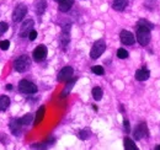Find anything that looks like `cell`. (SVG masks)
Listing matches in <instances>:
<instances>
[{"mask_svg": "<svg viewBox=\"0 0 160 150\" xmlns=\"http://www.w3.org/2000/svg\"><path fill=\"white\" fill-rule=\"evenodd\" d=\"M150 28L145 27V26H138L137 28V41L139 42L142 46H147L150 42Z\"/></svg>", "mask_w": 160, "mask_h": 150, "instance_id": "6da1fadb", "label": "cell"}, {"mask_svg": "<svg viewBox=\"0 0 160 150\" xmlns=\"http://www.w3.org/2000/svg\"><path fill=\"white\" fill-rule=\"evenodd\" d=\"M31 65V60L27 56H20L15 62H14V68L16 72L19 73H23L26 72Z\"/></svg>", "mask_w": 160, "mask_h": 150, "instance_id": "7a4b0ae2", "label": "cell"}, {"mask_svg": "<svg viewBox=\"0 0 160 150\" xmlns=\"http://www.w3.org/2000/svg\"><path fill=\"white\" fill-rule=\"evenodd\" d=\"M105 51H106V43H105V41L99 39V41H96V42L94 43V46H92V48H91V52H90V57H91L92 59H98L99 57H101V54H102Z\"/></svg>", "mask_w": 160, "mask_h": 150, "instance_id": "3957f363", "label": "cell"}, {"mask_svg": "<svg viewBox=\"0 0 160 150\" xmlns=\"http://www.w3.org/2000/svg\"><path fill=\"white\" fill-rule=\"evenodd\" d=\"M19 90L22 94H36L37 92V86L33 82L28 81V80H21L20 82H19Z\"/></svg>", "mask_w": 160, "mask_h": 150, "instance_id": "277c9868", "label": "cell"}, {"mask_svg": "<svg viewBox=\"0 0 160 150\" xmlns=\"http://www.w3.org/2000/svg\"><path fill=\"white\" fill-rule=\"evenodd\" d=\"M27 14V6L25 4H19L15 10H14V14H12V20L14 22H20L21 20L23 19Z\"/></svg>", "mask_w": 160, "mask_h": 150, "instance_id": "5b68a950", "label": "cell"}, {"mask_svg": "<svg viewBox=\"0 0 160 150\" xmlns=\"http://www.w3.org/2000/svg\"><path fill=\"white\" fill-rule=\"evenodd\" d=\"M47 53H48L47 47L43 46V44H40V46L36 47V49L33 51L32 56H33V59H35L36 62H41V60H43V59L47 57Z\"/></svg>", "mask_w": 160, "mask_h": 150, "instance_id": "8992f818", "label": "cell"}, {"mask_svg": "<svg viewBox=\"0 0 160 150\" xmlns=\"http://www.w3.org/2000/svg\"><path fill=\"white\" fill-rule=\"evenodd\" d=\"M120 37H121V42H122L123 44H127V46H132V44H134V42H136V38L133 36V33L129 32V31H127V30H123V31L121 32Z\"/></svg>", "mask_w": 160, "mask_h": 150, "instance_id": "52a82bcc", "label": "cell"}, {"mask_svg": "<svg viewBox=\"0 0 160 150\" xmlns=\"http://www.w3.org/2000/svg\"><path fill=\"white\" fill-rule=\"evenodd\" d=\"M33 25H35L33 20H31V19L26 20V21L21 25V27H20V32H19L20 37H26V36H28V32L32 30Z\"/></svg>", "mask_w": 160, "mask_h": 150, "instance_id": "ba28073f", "label": "cell"}, {"mask_svg": "<svg viewBox=\"0 0 160 150\" xmlns=\"http://www.w3.org/2000/svg\"><path fill=\"white\" fill-rule=\"evenodd\" d=\"M73 68L72 67H64L58 74V81H68L73 76Z\"/></svg>", "mask_w": 160, "mask_h": 150, "instance_id": "9c48e42d", "label": "cell"}, {"mask_svg": "<svg viewBox=\"0 0 160 150\" xmlns=\"http://www.w3.org/2000/svg\"><path fill=\"white\" fill-rule=\"evenodd\" d=\"M148 134H149V132H148L147 124L145 123H140L139 126L136 128V131H134V138L139 140L144 137H148Z\"/></svg>", "mask_w": 160, "mask_h": 150, "instance_id": "30bf717a", "label": "cell"}, {"mask_svg": "<svg viewBox=\"0 0 160 150\" xmlns=\"http://www.w3.org/2000/svg\"><path fill=\"white\" fill-rule=\"evenodd\" d=\"M21 127H22V123L19 118H12L10 121V131L12 134L15 135H19L21 132Z\"/></svg>", "mask_w": 160, "mask_h": 150, "instance_id": "8fae6325", "label": "cell"}, {"mask_svg": "<svg viewBox=\"0 0 160 150\" xmlns=\"http://www.w3.org/2000/svg\"><path fill=\"white\" fill-rule=\"evenodd\" d=\"M149 76H150V72H149L148 69H145V68L138 69V70L136 72V79H137L138 81H145V80L149 79Z\"/></svg>", "mask_w": 160, "mask_h": 150, "instance_id": "7c38bea8", "label": "cell"}, {"mask_svg": "<svg viewBox=\"0 0 160 150\" xmlns=\"http://www.w3.org/2000/svg\"><path fill=\"white\" fill-rule=\"evenodd\" d=\"M74 4V0H60L59 1V11L68 12Z\"/></svg>", "mask_w": 160, "mask_h": 150, "instance_id": "4fadbf2b", "label": "cell"}, {"mask_svg": "<svg viewBox=\"0 0 160 150\" xmlns=\"http://www.w3.org/2000/svg\"><path fill=\"white\" fill-rule=\"evenodd\" d=\"M47 8V1L46 0H36L35 1V10L38 15H42L46 11Z\"/></svg>", "mask_w": 160, "mask_h": 150, "instance_id": "5bb4252c", "label": "cell"}, {"mask_svg": "<svg viewBox=\"0 0 160 150\" xmlns=\"http://www.w3.org/2000/svg\"><path fill=\"white\" fill-rule=\"evenodd\" d=\"M44 114H46V107H44V106H41L40 108H38V111H37V113H36L35 121H33V124H35V126H38L41 122L43 121Z\"/></svg>", "mask_w": 160, "mask_h": 150, "instance_id": "9a60e30c", "label": "cell"}, {"mask_svg": "<svg viewBox=\"0 0 160 150\" xmlns=\"http://www.w3.org/2000/svg\"><path fill=\"white\" fill-rule=\"evenodd\" d=\"M128 5V0H113V9L117 11H122Z\"/></svg>", "mask_w": 160, "mask_h": 150, "instance_id": "2e32d148", "label": "cell"}, {"mask_svg": "<svg viewBox=\"0 0 160 150\" xmlns=\"http://www.w3.org/2000/svg\"><path fill=\"white\" fill-rule=\"evenodd\" d=\"M9 106H10V98L8 96H0V111L8 110Z\"/></svg>", "mask_w": 160, "mask_h": 150, "instance_id": "e0dca14e", "label": "cell"}, {"mask_svg": "<svg viewBox=\"0 0 160 150\" xmlns=\"http://www.w3.org/2000/svg\"><path fill=\"white\" fill-rule=\"evenodd\" d=\"M124 149L126 150H137V145L129 138H124Z\"/></svg>", "mask_w": 160, "mask_h": 150, "instance_id": "ac0fdd59", "label": "cell"}, {"mask_svg": "<svg viewBox=\"0 0 160 150\" xmlns=\"http://www.w3.org/2000/svg\"><path fill=\"white\" fill-rule=\"evenodd\" d=\"M69 82L67 84V86H65V89L63 90V92H62V97H65L67 94H69V91L72 90V88H73V85L75 84V79H69L68 80Z\"/></svg>", "mask_w": 160, "mask_h": 150, "instance_id": "d6986e66", "label": "cell"}, {"mask_svg": "<svg viewBox=\"0 0 160 150\" xmlns=\"http://www.w3.org/2000/svg\"><path fill=\"white\" fill-rule=\"evenodd\" d=\"M32 119H33V116H32L31 113H27V114H25L22 118H20L22 126H28V124L32 122Z\"/></svg>", "mask_w": 160, "mask_h": 150, "instance_id": "ffe728a7", "label": "cell"}, {"mask_svg": "<svg viewBox=\"0 0 160 150\" xmlns=\"http://www.w3.org/2000/svg\"><path fill=\"white\" fill-rule=\"evenodd\" d=\"M92 97H94L96 101H100L101 98H102V90H101V88L96 86V88L92 89Z\"/></svg>", "mask_w": 160, "mask_h": 150, "instance_id": "44dd1931", "label": "cell"}, {"mask_svg": "<svg viewBox=\"0 0 160 150\" xmlns=\"http://www.w3.org/2000/svg\"><path fill=\"white\" fill-rule=\"evenodd\" d=\"M91 72H92L94 74H96V75H103V74H105L103 68H102V67H100V65H95V67H92V68H91Z\"/></svg>", "mask_w": 160, "mask_h": 150, "instance_id": "7402d4cb", "label": "cell"}, {"mask_svg": "<svg viewBox=\"0 0 160 150\" xmlns=\"http://www.w3.org/2000/svg\"><path fill=\"white\" fill-rule=\"evenodd\" d=\"M117 57L121 58V59H126V58H128V52L126 49H123V48H120L117 51Z\"/></svg>", "mask_w": 160, "mask_h": 150, "instance_id": "603a6c76", "label": "cell"}, {"mask_svg": "<svg viewBox=\"0 0 160 150\" xmlns=\"http://www.w3.org/2000/svg\"><path fill=\"white\" fill-rule=\"evenodd\" d=\"M90 137V131L89 129H84L79 133V138L80 139H88Z\"/></svg>", "mask_w": 160, "mask_h": 150, "instance_id": "cb8c5ba5", "label": "cell"}, {"mask_svg": "<svg viewBox=\"0 0 160 150\" xmlns=\"http://www.w3.org/2000/svg\"><path fill=\"white\" fill-rule=\"evenodd\" d=\"M9 47H10V42H9L8 39H5V41H1V42H0V48H1L2 51H8V49H9Z\"/></svg>", "mask_w": 160, "mask_h": 150, "instance_id": "d4e9b609", "label": "cell"}, {"mask_svg": "<svg viewBox=\"0 0 160 150\" xmlns=\"http://www.w3.org/2000/svg\"><path fill=\"white\" fill-rule=\"evenodd\" d=\"M8 28H9V26L6 22H0V36H2L8 31Z\"/></svg>", "mask_w": 160, "mask_h": 150, "instance_id": "484cf974", "label": "cell"}, {"mask_svg": "<svg viewBox=\"0 0 160 150\" xmlns=\"http://www.w3.org/2000/svg\"><path fill=\"white\" fill-rule=\"evenodd\" d=\"M28 38H30V41H35V39L37 38V31L32 28V30L28 32Z\"/></svg>", "mask_w": 160, "mask_h": 150, "instance_id": "4316f807", "label": "cell"}, {"mask_svg": "<svg viewBox=\"0 0 160 150\" xmlns=\"http://www.w3.org/2000/svg\"><path fill=\"white\" fill-rule=\"evenodd\" d=\"M138 26H145V27H148V28H152V27H153V25H152L150 22L145 21V20H140L139 22H138Z\"/></svg>", "mask_w": 160, "mask_h": 150, "instance_id": "83f0119b", "label": "cell"}, {"mask_svg": "<svg viewBox=\"0 0 160 150\" xmlns=\"http://www.w3.org/2000/svg\"><path fill=\"white\" fill-rule=\"evenodd\" d=\"M123 124H124V129H126V132L128 133V132H129V122H128L127 119H124V121H123Z\"/></svg>", "mask_w": 160, "mask_h": 150, "instance_id": "f1b7e54d", "label": "cell"}, {"mask_svg": "<svg viewBox=\"0 0 160 150\" xmlns=\"http://www.w3.org/2000/svg\"><path fill=\"white\" fill-rule=\"evenodd\" d=\"M6 89H8V90H11V89H12V86L9 84V85H6Z\"/></svg>", "mask_w": 160, "mask_h": 150, "instance_id": "f546056e", "label": "cell"}, {"mask_svg": "<svg viewBox=\"0 0 160 150\" xmlns=\"http://www.w3.org/2000/svg\"><path fill=\"white\" fill-rule=\"evenodd\" d=\"M155 149H157V150H160V145H158V147H157Z\"/></svg>", "mask_w": 160, "mask_h": 150, "instance_id": "4dcf8cb0", "label": "cell"}, {"mask_svg": "<svg viewBox=\"0 0 160 150\" xmlns=\"http://www.w3.org/2000/svg\"><path fill=\"white\" fill-rule=\"evenodd\" d=\"M54 1H58V2H59V1H60V0H54Z\"/></svg>", "mask_w": 160, "mask_h": 150, "instance_id": "1f68e13d", "label": "cell"}]
</instances>
